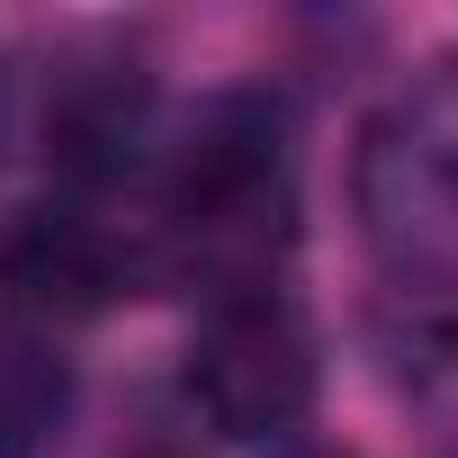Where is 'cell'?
Listing matches in <instances>:
<instances>
[{"instance_id": "277c9868", "label": "cell", "mask_w": 458, "mask_h": 458, "mask_svg": "<svg viewBox=\"0 0 458 458\" xmlns=\"http://www.w3.org/2000/svg\"><path fill=\"white\" fill-rule=\"evenodd\" d=\"M144 270H153V252L99 198H72V189L28 207L0 234V297H10V315L28 333H64V324H90V315L126 306L144 288Z\"/></svg>"}, {"instance_id": "5b68a950", "label": "cell", "mask_w": 458, "mask_h": 458, "mask_svg": "<svg viewBox=\"0 0 458 458\" xmlns=\"http://www.w3.org/2000/svg\"><path fill=\"white\" fill-rule=\"evenodd\" d=\"M46 153L72 180V198H108L117 180H135V162L153 153V72H135V64L64 72L55 108H46Z\"/></svg>"}, {"instance_id": "8992f818", "label": "cell", "mask_w": 458, "mask_h": 458, "mask_svg": "<svg viewBox=\"0 0 458 458\" xmlns=\"http://www.w3.org/2000/svg\"><path fill=\"white\" fill-rule=\"evenodd\" d=\"M72 422V360L55 333L10 324L0 333V458H46Z\"/></svg>"}, {"instance_id": "7a4b0ae2", "label": "cell", "mask_w": 458, "mask_h": 458, "mask_svg": "<svg viewBox=\"0 0 458 458\" xmlns=\"http://www.w3.org/2000/svg\"><path fill=\"white\" fill-rule=\"evenodd\" d=\"M351 207L377 279L404 306H458V46L369 117Z\"/></svg>"}, {"instance_id": "3957f363", "label": "cell", "mask_w": 458, "mask_h": 458, "mask_svg": "<svg viewBox=\"0 0 458 458\" xmlns=\"http://www.w3.org/2000/svg\"><path fill=\"white\" fill-rule=\"evenodd\" d=\"M198 422L216 440H297L306 413H315V333L306 315L288 306V288L270 297H225V306H198V333H189V369H180Z\"/></svg>"}, {"instance_id": "6da1fadb", "label": "cell", "mask_w": 458, "mask_h": 458, "mask_svg": "<svg viewBox=\"0 0 458 458\" xmlns=\"http://www.w3.org/2000/svg\"><path fill=\"white\" fill-rule=\"evenodd\" d=\"M297 252V144L270 90H225L171 153L162 189V261L198 288V306L270 297Z\"/></svg>"}]
</instances>
